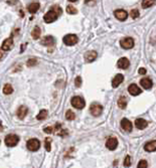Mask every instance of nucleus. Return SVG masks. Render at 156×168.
Here are the masks:
<instances>
[{
	"mask_svg": "<svg viewBox=\"0 0 156 168\" xmlns=\"http://www.w3.org/2000/svg\"><path fill=\"white\" fill-rule=\"evenodd\" d=\"M61 14V9L58 6H52V8L49 11L47 12V14L43 16V20L47 23H52L54 20H56L58 15Z\"/></svg>",
	"mask_w": 156,
	"mask_h": 168,
	"instance_id": "nucleus-1",
	"label": "nucleus"
},
{
	"mask_svg": "<svg viewBox=\"0 0 156 168\" xmlns=\"http://www.w3.org/2000/svg\"><path fill=\"white\" fill-rule=\"evenodd\" d=\"M18 141H19V138H18V136H17V135L9 134V135H7V136H6L4 142H5L6 146H8V147H14V146L17 145Z\"/></svg>",
	"mask_w": 156,
	"mask_h": 168,
	"instance_id": "nucleus-2",
	"label": "nucleus"
},
{
	"mask_svg": "<svg viewBox=\"0 0 156 168\" xmlns=\"http://www.w3.org/2000/svg\"><path fill=\"white\" fill-rule=\"evenodd\" d=\"M26 147H27V149L30 150V151H36V150H38L39 147H40V142L36 138L30 139V140H28L27 143H26Z\"/></svg>",
	"mask_w": 156,
	"mask_h": 168,
	"instance_id": "nucleus-3",
	"label": "nucleus"
},
{
	"mask_svg": "<svg viewBox=\"0 0 156 168\" xmlns=\"http://www.w3.org/2000/svg\"><path fill=\"white\" fill-rule=\"evenodd\" d=\"M63 42H65V44L67 45H75L77 42H78V36L76 35V34H67V35L65 36V37L63 38Z\"/></svg>",
	"mask_w": 156,
	"mask_h": 168,
	"instance_id": "nucleus-4",
	"label": "nucleus"
},
{
	"mask_svg": "<svg viewBox=\"0 0 156 168\" xmlns=\"http://www.w3.org/2000/svg\"><path fill=\"white\" fill-rule=\"evenodd\" d=\"M72 107H75L76 109H83L85 107V100L83 99L82 97H79V96H77V97H74L72 99Z\"/></svg>",
	"mask_w": 156,
	"mask_h": 168,
	"instance_id": "nucleus-5",
	"label": "nucleus"
},
{
	"mask_svg": "<svg viewBox=\"0 0 156 168\" xmlns=\"http://www.w3.org/2000/svg\"><path fill=\"white\" fill-rule=\"evenodd\" d=\"M120 45L125 49H130L134 47V39L132 37L122 38L120 41Z\"/></svg>",
	"mask_w": 156,
	"mask_h": 168,
	"instance_id": "nucleus-6",
	"label": "nucleus"
},
{
	"mask_svg": "<svg viewBox=\"0 0 156 168\" xmlns=\"http://www.w3.org/2000/svg\"><path fill=\"white\" fill-rule=\"evenodd\" d=\"M90 112L93 116L98 117L102 114L103 112V107L100 104H92L90 107Z\"/></svg>",
	"mask_w": 156,
	"mask_h": 168,
	"instance_id": "nucleus-7",
	"label": "nucleus"
},
{
	"mask_svg": "<svg viewBox=\"0 0 156 168\" xmlns=\"http://www.w3.org/2000/svg\"><path fill=\"white\" fill-rule=\"evenodd\" d=\"M121 127H122V129L124 131H126V132H131V131H132V123H131L128 119L124 118V119H122V121H121Z\"/></svg>",
	"mask_w": 156,
	"mask_h": 168,
	"instance_id": "nucleus-8",
	"label": "nucleus"
},
{
	"mask_svg": "<svg viewBox=\"0 0 156 168\" xmlns=\"http://www.w3.org/2000/svg\"><path fill=\"white\" fill-rule=\"evenodd\" d=\"M114 15H115V17L118 19V20L120 21H124L127 19V16H128V14H127V12L125 11V10L123 9H118L116 10L115 12H114Z\"/></svg>",
	"mask_w": 156,
	"mask_h": 168,
	"instance_id": "nucleus-9",
	"label": "nucleus"
},
{
	"mask_svg": "<svg viewBox=\"0 0 156 168\" xmlns=\"http://www.w3.org/2000/svg\"><path fill=\"white\" fill-rule=\"evenodd\" d=\"M117 146H118V141L116 138L111 137V138H109L108 140H107L106 147L108 148L109 150H115L116 148H117Z\"/></svg>",
	"mask_w": 156,
	"mask_h": 168,
	"instance_id": "nucleus-10",
	"label": "nucleus"
},
{
	"mask_svg": "<svg viewBox=\"0 0 156 168\" xmlns=\"http://www.w3.org/2000/svg\"><path fill=\"white\" fill-rule=\"evenodd\" d=\"M12 47H13V39L12 37H8L3 41L1 49L2 51H10Z\"/></svg>",
	"mask_w": 156,
	"mask_h": 168,
	"instance_id": "nucleus-11",
	"label": "nucleus"
},
{
	"mask_svg": "<svg viewBox=\"0 0 156 168\" xmlns=\"http://www.w3.org/2000/svg\"><path fill=\"white\" fill-rule=\"evenodd\" d=\"M40 43L42 45H47V47H54V43H56V40H54V38L52 37V36H45V37H43L41 39Z\"/></svg>",
	"mask_w": 156,
	"mask_h": 168,
	"instance_id": "nucleus-12",
	"label": "nucleus"
},
{
	"mask_svg": "<svg viewBox=\"0 0 156 168\" xmlns=\"http://www.w3.org/2000/svg\"><path fill=\"white\" fill-rule=\"evenodd\" d=\"M123 81H124V76L123 75L118 74L117 76H115V78H114L113 81H112V86H113V88H117V87H119V85L122 84Z\"/></svg>",
	"mask_w": 156,
	"mask_h": 168,
	"instance_id": "nucleus-13",
	"label": "nucleus"
},
{
	"mask_svg": "<svg viewBox=\"0 0 156 168\" xmlns=\"http://www.w3.org/2000/svg\"><path fill=\"white\" fill-rule=\"evenodd\" d=\"M27 112H28V109L26 106H20L18 108V110H17L16 114H17V117L19 118V119H24L25 116L27 115Z\"/></svg>",
	"mask_w": 156,
	"mask_h": 168,
	"instance_id": "nucleus-14",
	"label": "nucleus"
},
{
	"mask_svg": "<svg viewBox=\"0 0 156 168\" xmlns=\"http://www.w3.org/2000/svg\"><path fill=\"white\" fill-rule=\"evenodd\" d=\"M128 92L130 93V95H132V96H137V95H139V94H141V89L139 88V87L137 86V85H135V84H132V85H130L129 86V88H128Z\"/></svg>",
	"mask_w": 156,
	"mask_h": 168,
	"instance_id": "nucleus-15",
	"label": "nucleus"
},
{
	"mask_svg": "<svg viewBox=\"0 0 156 168\" xmlns=\"http://www.w3.org/2000/svg\"><path fill=\"white\" fill-rule=\"evenodd\" d=\"M147 125H148V123H147L146 120L141 119V118H139V119H137L135 121V126L138 128V129H140V130L145 129V128L147 127Z\"/></svg>",
	"mask_w": 156,
	"mask_h": 168,
	"instance_id": "nucleus-16",
	"label": "nucleus"
},
{
	"mask_svg": "<svg viewBox=\"0 0 156 168\" xmlns=\"http://www.w3.org/2000/svg\"><path fill=\"white\" fill-rule=\"evenodd\" d=\"M96 58H97V52L95 51H87L85 53L86 60H87V62H89L95 60Z\"/></svg>",
	"mask_w": 156,
	"mask_h": 168,
	"instance_id": "nucleus-17",
	"label": "nucleus"
},
{
	"mask_svg": "<svg viewBox=\"0 0 156 168\" xmlns=\"http://www.w3.org/2000/svg\"><path fill=\"white\" fill-rule=\"evenodd\" d=\"M129 60L128 58H120L119 60H118V62H117V67H120V69H127V67H129Z\"/></svg>",
	"mask_w": 156,
	"mask_h": 168,
	"instance_id": "nucleus-18",
	"label": "nucleus"
},
{
	"mask_svg": "<svg viewBox=\"0 0 156 168\" xmlns=\"http://www.w3.org/2000/svg\"><path fill=\"white\" fill-rule=\"evenodd\" d=\"M144 149H145V151H147V152L155 151V150H156V140L151 141V142H148V143L145 144Z\"/></svg>",
	"mask_w": 156,
	"mask_h": 168,
	"instance_id": "nucleus-19",
	"label": "nucleus"
},
{
	"mask_svg": "<svg viewBox=\"0 0 156 168\" xmlns=\"http://www.w3.org/2000/svg\"><path fill=\"white\" fill-rule=\"evenodd\" d=\"M140 84H141V86L143 87L144 89H146V90H149V89H151V87H152V81L150 80V78H142L141 81H140Z\"/></svg>",
	"mask_w": 156,
	"mask_h": 168,
	"instance_id": "nucleus-20",
	"label": "nucleus"
},
{
	"mask_svg": "<svg viewBox=\"0 0 156 168\" xmlns=\"http://www.w3.org/2000/svg\"><path fill=\"white\" fill-rule=\"evenodd\" d=\"M28 11H29L30 13H36L37 10L39 9V3L38 2H32V3H30L29 5H28Z\"/></svg>",
	"mask_w": 156,
	"mask_h": 168,
	"instance_id": "nucleus-21",
	"label": "nucleus"
},
{
	"mask_svg": "<svg viewBox=\"0 0 156 168\" xmlns=\"http://www.w3.org/2000/svg\"><path fill=\"white\" fill-rule=\"evenodd\" d=\"M127 98L125 97V96H121L119 98V100H118V106H119V108L121 109H125L127 106Z\"/></svg>",
	"mask_w": 156,
	"mask_h": 168,
	"instance_id": "nucleus-22",
	"label": "nucleus"
},
{
	"mask_svg": "<svg viewBox=\"0 0 156 168\" xmlns=\"http://www.w3.org/2000/svg\"><path fill=\"white\" fill-rule=\"evenodd\" d=\"M40 33H41L40 28H39L38 26H36V27L33 28V30H32V31H31V36H32V38H33V39H38V38H39V36H40Z\"/></svg>",
	"mask_w": 156,
	"mask_h": 168,
	"instance_id": "nucleus-23",
	"label": "nucleus"
},
{
	"mask_svg": "<svg viewBox=\"0 0 156 168\" xmlns=\"http://www.w3.org/2000/svg\"><path fill=\"white\" fill-rule=\"evenodd\" d=\"M47 117V110H41L40 112L38 113V115L36 116V119L38 120V121H42V120H45Z\"/></svg>",
	"mask_w": 156,
	"mask_h": 168,
	"instance_id": "nucleus-24",
	"label": "nucleus"
},
{
	"mask_svg": "<svg viewBox=\"0 0 156 168\" xmlns=\"http://www.w3.org/2000/svg\"><path fill=\"white\" fill-rule=\"evenodd\" d=\"M3 93L5 94V95H10V94L13 93V88L11 85L9 84H6L5 86H4L3 88Z\"/></svg>",
	"mask_w": 156,
	"mask_h": 168,
	"instance_id": "nucleus-25",
	"label": "nucleus"
},
{
	"mask_svg": "<svg viewBox=\"0 0 156 168\" xmlns=\"http://www.w3.org/2000/svg\"><path fill=\"white\" fill-rule=\"evenodd\" d=\"M65 118H67V120H69V121H72V120H75V118H76V115H75V113L72 112V111L69 110L65 113Z\"/></svg>",
	"mask_w": 156,
	"mask_h": 168,
	"instance_id": "nucleus-26",
	"label": "nucleus"
},
{
	"mask_svg": "<svg viewBox=\"0 0 156 168\" xmlns=\"http://www.w3.org/2000/svg\"><path fill=\"white\" fill-rule=\"evenodd\" d=\"M67 12L69 13V14H77L78 13V10H77L76 7H74L72 5H68L67 6Z\"/></svg>",
	"mask_w": 156,
	"mask_h": 168,
	"instance_id": "nucleus-27",
	"label": "nucleus"
},
{
	"mask_svg": "<svg viewBox=\"0 0 156 168\" xmlns=\"http://www.w3.org/2000/svg\"><path fill=\"white\" fill-rule=\"evenodd\" d=\"M154 3H155V1H149V0H144V1H142V7H143V8L151 7V6H152Z\"/></svg>",
	"mask_w": 156,
	"mask_h": 168,
	"instance_id": "nucleus-28",
	"label": "nucleus"
},
{
	"mask_svg": "<svg viewBox=\"0 0 156 168\" xmlns=\"http://www.w3.org/2000/svg\"><path fill=\"white\" fill-rule=\"evenodd\" d=\"M50 143H52V139L47 138L45 139V149H47V152H49L52 150V147H50Z\"/></svg>",
	"mask_w": 156,
	"mask_h": 168,
	"instance_id": "nucleus-29",
	"label": "nucleus"
},
{
	"mask_svg": "<svg viewBox=\"0 0 156 168\" xmlns=\"http://www.w3.org/2000/svg\"><path fill=\"white\" fill-rule=\"evenodd\" d=\"M131 165V157L130 156H126L124 160V166L125 167H129Z\"/></svg>",
	"mask_w": 156,
	"mask_h": 168,
	"instance_id": "nucleus-30",
	"label": "nucleus"
},
{
	"mask_svg": "<svg viewBox=\"0 0 156 168\" xmlns=\"http://www.w3.org/2000/svg\"><path fill=\"white\" fill-rule=\"evenodd\" d=\"M130 15L132 18H137V17L139 16V11H138L137 9H132L130 12Z\"/></svg>",
	"mask_w": 156,
	"mask_h": 168,
	"instance_id": "nucleus-31",
	"label": "nucleus"
},
{
	"mask_svg": "<svg viewBox=\"0 0 156 168\" xmlns=\"http://www.w3.org/2000/svg\"><path fill=\"white\" fill-rule=\"evenodd\" d=\"M137 168H147V161L146 160H141L139 163H138Z\"/></svg>",
	"mask_w": 156,
	"mask_h": 168,
	"instance_id": "nucleus-32",
	"label": "nucleus"
},
{
	"mask_svg": "<svg viewBox=\"0 0 156 168\" xmlns=\"http://www.w3.org/2000/svg\"><path fill=\"white\" fill-rule=\"evenodd\" d=\"M37 64V60L36 58H31V60H27V65L28 67H33V65H36Z\"/></svg>",
	"mask_w": 156,
	"mask_h": 168,
	"instance_id": "nucleus-33",
	"label": "nucleus"
},
{
	"mask_svg": "<svg viewBox=\"0 0 156 168\" xmlns=\"http://www.w3.org/2000/svg\"><path fill=\"white\" fill-rule=\"evenodd\" d=\"M75 85H76V87H81V85H82V78L80 77L76 78V81H75Z\"/></svg>",
	"mask_w": 156,
	"mask_h": 168,
	"instance_id": "nucleus-34",
	"label": "nucleus"
},
{
	"mask_svg": "<svg viewBox=\"0 0 156 168\" xmlns=\"http://www.w3.org/2000/svg\"><path fill=\"white\" fill-rule=\"evenodd\" d=\"M52 130H54V128H52V127H47V128H45V133H52Z\"/></svg>",
	"mask_w": 156,
	"mask_h": 168,
	"instance_id": "nucleus-35",
	"label": "nucleus"
},
{
	"mask_svg": "<svg viewBox=\"0 0 156 168\" xmlns=\"http://www.w3.org/2000/svg\"><path fill=\"white\" fill-rule=\"evenodd\" d=\"M139 74H140V75H144V74H146V69H142V67H141V69H139Z\"/></svg>",
	"mask_w": 156,
	"mask_h": 168,
	"instance_id": "nucleus-36",
	"label": "nucleus"
},
{
	"mask_svg": "<svg viewBox=\"0 0 156 168\" xmlns=\"http://www.w3.org/2000/svg\"><path fill=\"white\" fill-rule=\"evenodd\" d=\"M3 56H4L3 51H2V49H0V60H1V58H3Z\"/></svg>",
	"mask_w": 156,
	"mask_h": 168,
	"instance_id": "nucleus-37",
	"label": "nucleus"
},
{
	"mask_svg": "<svg viewBox=\"0 0 156 168\" xmlns=\"http://www.w3.org/2000/svg\"><path fill=\"white\" fill-rule=\"evenodd\" d=\"M2 129V126H1V122H0V130Z\"/></svg>",
	"mask_w": 156,
	"mask_h": 168,
	"instance_id": "nucleus-38",
	"label": "nucleus"
}]
</instances>
